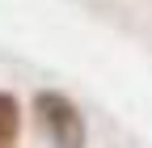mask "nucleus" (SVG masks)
<instances>
[{
    "instance_id": "nucleus-1",
    "label": "nucleus",
    "mask_w": 152,
    "mask_h": 148,
    "mask_svg": "<svg viewBox=\"0 0 152 148\" xmlns=\"http://www.w3.org/2000/svg\"><path fill=\"white\" fill-rule=\"evenodd\" d=\"M34 119H38V131L51 140V148H89V123L80 106L59 89L34 93Z\"/></svg>"
},
{
    "instance_id": "nucleus-2",
    "label": "nucleus",
    "mask_w": 152,
    "mask_h": 148,
    "mask_svg": "<svg viewBox=\"0 0 152 148\" xmlns=\"http://www.w3.org/2000/svg\"><path fill=\"white\" fill-rule=\"evenodd\" d=\"M21 136V102L9 89H0V148H13Z\"/></svg>"
}]
</instances>
